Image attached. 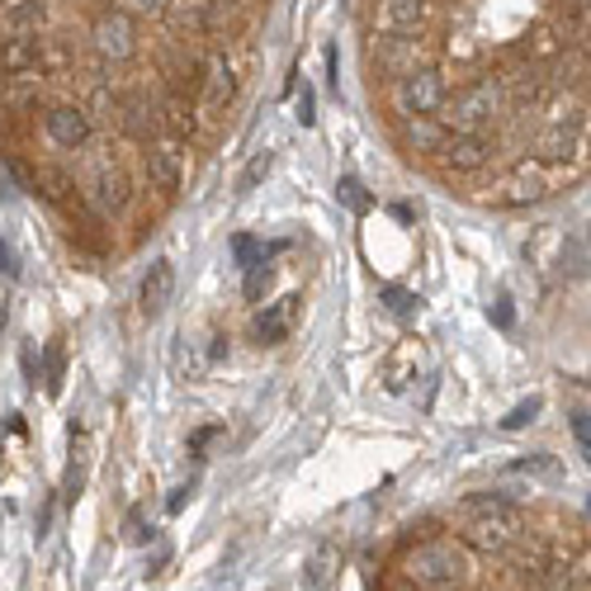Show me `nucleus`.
<instances>
[{
    "label": "nucleus",
    "mask_w": 591,
    "mask_h": 591,
    "mask_svg": "<svg viewBox=\"0 0 591 591\" xmlns=\"http://www.w3.org/2000/svg\"><path fill=\"white\" fill-rule=\"evenodd\" d=\"M516 530H521V511H516L511 497L501 492H478L463 501V544L469 549H482V553H501Z\"/></svg>",
    "instance_id": "nucleus-1"
},
{
    "label": "nucleus",
    "mask_w": 591,
    "mask_h": 591,
    "mask_svg": "<svg viewBox=\"0 0 591 591\" xmlns=\"http://www.w3.org/2000/svg\"><path fill=\"white\" fill-rule=\"evenodd\" d=\"M407 578L417 582V587H459L463 578H469V553L455 549V544H445V540H431V544H417L407 553Z\"/></svg>",
    "instance_id": "nucleus-2"
},
{
    "label": "nucleus",
    "mask_w": 591,
    "mask_h": 591,
    "mask_svg": "<svg viewBox=\"0 0 591 591\" xmlns=\"http://www.w3.org/2000/svg\"><path fill=\"white\" fill-rule=\"evenodd\" d=\"M497 114H501V85L497 81H478V85H469V91H459V95H445L436 119L450 133H482Z\"/></svg>",
    "instance_id": "nucleus-3"
},
{
    "label": "nucleus",
    "mask_w": 591,
    "mask_h": 591,
    "mask_svg": "<svg viewBox=\"0 0 591 591\" xmlns=\"http://www.w3.org/2000/svg\"><path fill=\"white\" fill-rule=\"evenodd\" d=\"M393 104H398L403 119H421V114H440L445 104V81L436 67H411L403 71L398 81H393Z\"/></svg>",
    "instance_id": "nucleus-4"
},
{
    "label": "nucleus",
    "mask_w": 591,
    "mask_h": 591,
    "mask_svg": "<svg viewBox=\"0 0 591 591\" xmlns=\"http://www.w3.org/2000/svg\"><path fill=\"white\" fill-rule=\"evenodd\" d=\"M421 52H426L421 33H374L369 62H374V71H379V77H393V81H398L403 71L421 67Z\"/></svg>",
    "instance_id": "nucleus-5"
},
{
    "label": "nucleus",
    "mask_w": 591,
    "mask_h": 591,
    "mask_svg": "<svg viewBox=\"0 0 591 591\" xmlns=\"http://www.w3.org/2000/svg\"><path fill=\"white\" fill-rule=\"evenodd\" d=\"M91 48L100 52L104 62H129L133 52H137V29H133V20H129L123 10L95 14V24H91Z\"/></svg>",
    "instance_id": "nucleus-6"
},
{
    "label": "nucleus",
    "mask_w": 591,
    "mask_h": 591,
    "mask_svg": "<svg viewBox=\"0 0 591 591\" xmlns=\"http://www.w3.org/2000/svg\"><path fill=\"white\" fill-rule=\"evenodd\" d=\"M43 133H48V142L77 152V147L91 142V114H85L81 104H71V100H58V104H48V110H43Z\"/></svg>",
    "instance_id": "nucleus-7"
},
{
    "label": "nucleus",
    "mask_w": 591,
    "mask_h": 591,
    "mask_svg": "<svg viewBox=\"0 0 591 591\" xmlns=\"http://www.w3.org/2000/svg\"><path fill=\"white\" fill-rule=\"evenodd\" d=\"M431 0H374L369 29L374 33H421Z\"/></svg>",
    "instance_id": "nucleus-8"
},
{
    "label": "nucleus",
    "mask_w": 591,
    "mask_h": 591,
    "mask_svg": "<svg viewBox=\"0 0 591 591\" xmlns=\"http://www.w3.org/2000/svg\"><path fill=\"white\" fill-rule=\"evenodd\" d=\"M48 24V0H6L0 6V43L6 39H29Z\"/></svg>",
    "instance_id": "nucleus-9"
},
{
    "label": "nucleus",
    "mask_w": 591,
    "mask_h": 591,
    "mask_svg": "<svg viewBox=\"0 0 591 591\" xmlns=\"http://www.w3.org/2000/svg\"><path fill=\"white\" fill-rule=\"evenodd\" d=\"M436 156H440L450 171H478L482 161L492 156V142L482 137V133H450V137H445V147H440Z\"/></svg>",
    "instance_id": "nucleus-10"
},
{
    "label": "nucleus",
    "mask_w": 591,
    "mask_h": 591,
    "mask_svg": "<svg viewBox=\"0 0 591 591\" xmlns=\"http://www.w3.org/2000/svg\"><path fill=\"white\" fill-rule=\"evenodd\" d=\"M232 95H237V67H232L227 52H213V58H208V77H204V110L208 114L227 110Z\"/></svg>",
    "instance_id": "nucleus-11"
},
{
    "label": "nucleus",
    "mask_w": 591,
    "mask_h": 591,
    "mask_svg": "<svg viewBox=\"0 0 591 591\" xmlns=\"http://www.w3.org/2000/svg\"><path fill=\"white\" fill-rule=\"evenodd\" d=\"M85 200H91V208L100 213V218H114V213L129 208V181H123L119 171H95L91 175V190H85Z\"/></svg>",
    "instance_id": "nucleus-12"
},
{
    "label": "nucleus",
    "mask_w": 591,
    "mask_h": 591,
    "mask_svg": "<svg viewBox=\"0 0 591 591\" xmlns=\"http://www.w3.org/2000/svg\"><path fill=\"white\" fill-rule=\"evenodd\" d=\"M175 294V265L171 261H152V271L142 275V289H137V303L147 317H161L166 313V303Z\"/></svg>",
    "instance_id": "nucleus-13"
},
{
    "label": "nucleus",
    "mask_w": 591,
    "mask_h": 591,
    "mask_svg": "<svg viewBox=\"0 0 591 591\" xmlns=\"http://www.w3.org/2000/svg\"><path fill=\"white\" fill-rule=\"evenodd\" d=\"M119 129L129 133L133 142H152V133L161 129V110L152 100H142V95H129L119 104Z\"/></svg>",
    "instance_id": "nucleus-14"
},
{
    "label": "nucleus",
    "mask_w": 591,
    "mask_h": 591,
    "mask_svg": "<svg viewBox=\"0 0 591 591\" xmlns=\"http://www.w3.org/2000/svg\"><path fill=\"white\" fill-rule=\"evenodd\" d=\"M147 175H152L156 190L175 194V190L185 185V152L181 147H152L147 152Z\"/></svg>",
    "instance_id": "nucleus-15"
},
{
    "label": "nucleus",
    "mask_w": 591,
    "mask_h": 591,
    "mask_svg": "<svg viewBox=\"0 0 591 591\" xmlns=\"http://www.w3.org/2000/svg\"><path fill=\"white\" fill-rule=\"evenodd\" d=\"M298 303L303 298H284V303H271L261 317H256V342L261 346H279L284 336H289L294 327V317H298Z\"/></svg>",
    "instance_id": "nucleus-16"
},
{
    "label": "nucleus",
    "mask_w": 591,
    "mask_h": 591,
    "mask_svg": "<svg viewBox=\"0 0 591 591\" xmlns=\"http://www.w3.org/2000/svg\"><path fill=\"white\" fill-rule=\"evenodd\" d=\"M403 137H407L411 152H440L450 129H445L436 114H421V119H403Z\"/></svg>",
    "instance_id": "nucleus-17"
},
{
    "label": "nucleus",
    "mask_w": 591,
    "mask_h": 591,
    "mask_svg": "<svg viewBox=\"0 0 591 591\" xmlns=\"http://www.w3.org/2000/svg\"><path fill=\"white\" fill-rule=\"evenodd\" d=\"M507 190H511V194H501L507 204H534V200H544V194H549V181H544L540 161H534V166H530V161H526V166H516V175L507 181Z\"/></svg>",
    "instance_id": "nucleus-18"
},
{
    "label": "nucleus",
    "mask_w": 591,
    "mask_h": 591,
    "mask_svg": "<svg viewBox=\"0 0 591 591\" xmlns=\"http://www.w3.org/2000/svg\"><path fill=\"white\" fill-rule=\"evenodd\" d=\"M0 67H6L10 77H29V71H39V33L0 43Z\"/></svg>",
    "instance_id": "nucleus-19"
},
{
    "label": "nucleus",
    "mask_w": 591,
    "mask_h": 591,
    "mask_svg": "<svg viewBox=\"0 0 591 591\" xmlns=\"http://www.w3.org/2000/svg\"><path fill=\"white\" fill-rule=\"evenodd\" d=\"M572 147H578V137H572L568 123H553V129L540 133V142H534V152H540V161H563Z\"/></svg>",
    "instance_id": "nucleus-20"
},
{
    "label": "nucleus",
    "mask_w": 591,
    "mask_h": 591,
    "mask_svg": "<svg viewBox=\"0 0 591 591\" xmlns=\"http://www.w3.org/2000/svg\"><path fill=\"white\" fill-rule=\"evenodd\" d=\"M71 190V175L58 166H33V194H43L48 204H62Z\"/></svg>",
    "instance_id": "nucleus-21"
},
{
    "label": "nucleus",
    "mask_w": 591,
    "mask_h": 591,
    "mask_svg": "<svg viewBox=\"0 0 591 591\" xmlns=\"http://www.w3.org/2000/svg\"><path fill=\"white\" fill-rule=\"evenodd\" d=\"M336 200H342L350 213H369V194H365V185L355 181V175H346V181L336 185Z\"/></svg>",
    "instance_id": "nucleus-22"
},
{
    "label": "nucleus",
    "mask_w": 591,
    "mask_h": 591,
    "mask_svg": "<svg viewBox=\"0 0 591 591\" xmlns=\"http://www.w3.org/2000/svg\"><path fill=\"white\" fill-rule=\"evenodd\" d=\"M540 398H530V403H516L511 411H507V417H501V431H521V426H530L534 417H540Z\"/></svg>",
    "instance_id": "nucleus-23"
},
{
    "label": "nucleus",
    "mask_w": 591,
    "mask_h": 591,
    "mask_svg": "<svg viewBox=\"0 0 591 591\" xmlns=\"http://www.w3.org/2000/svg\"><path fill=\"white\" fill-rule=\"evenodd\" d=\"M271 166H275V156H271V152H256V156H251V166L242 171L237 190H256V185L265 181V175H271Z\"/></svg>",
    "instance_id": "nucleus-24"
},
{
    "label": "nucleus",
    "mask_w": 591,
    "mask_h": 591,
    "mask_svg": "<svg viewBox=\"0 0 591 591\" xmlns=\"http://www.w3.org/2000/svg\"><path fill=\"white\" fill-rule=\"evenodd\" d=\"M384 303H388V313L393 317H411L421 308V298L417 294H407V289H384Z\"/></svg>",
    "instance_id": "nucleus-25"
},
{
    "label": "nucleus",
    "mask_w": 591,
    "mask_h": 591,
    "mask_svg": "<svg viewBox=\"0 0 591 591\" xmlns=\"http://www.w3.org/2000/svg\"><path fill=\"white\" fill-rule=\"evenodd\" d=\"M265 289H271V271H265V261H256V265L246 271V298H251V303H261Z\"/></svg>",
    "instance_id": "nucleus-26"
},
{
    "label": "nucleus",
    "mask_w": 591,
    "mask_h": 591,
    "mask_svg": "<svg viewBox=\"0 0 591 591\" xmlns=\"http://www.w3.org/2000/svg\"><path fill=\"white\" fill-rule=\"evenodd\" d=\"M332 582V549H317L308 563V587H327Z\"/></svg>",
    "instance_id": "nucleus-27"
},
{
    "label": "nucleus",
    "mask_w": 591,
    "mask_h": 591,
    "mask_svg": "<svg viewBox=\"0 0 591 591\" xmlns=\"http://www.w3.org/2000/svg\"><path fill=\"white\" fill-rule=\"evenodd\" d=\"M572 436H578L582 455H587V463H591V417H587V411H572Z\"/></svg>",
    "instance_id": "nucleus-28"
},
{
    "label": "nucleus",
    "mask_w": 591,
    "mask_h": 591,
    "mask_svg": "<svg viewBox=\"0 0 591 591\" xmlns=\"http://www.w3.org/2000/svg\"><path fill=\"white\" fill-rule=\"evenodd\" d=\"M298 123H303V129H313V123H317V100H313L308 85H303V95H298Z\"/></svg>",
    "instance_id": "nucleus-29"
},
{
    "label": "nucleus",
    "mask_w": 591,
    "mask_h": 591,
    "mask_svg": "<svg viewBox=\"0 0 591 591\" xmlns=\"http://www.w3.org/2000/svg\"><path fill=\"white\" fill-rule=\"evenodd\" d=\"M232 251H237V261L246 265V271H251V265H256V261H265L261 251H256V242H251V237H237V242H232Z\"/></svg>",
    "instance_id": "nucleus-30"
},
{
    "label": "nucleus",
    "mask_w": 591,
    "mask_h": 591,
    "mask_svg": "<svg viewBox=\"0 0 591 591\" xmlns=\"http://www.w3.org/2000/svg\"><path fill=\"white\" fill-rule=\"evenodd\" d=\"M48 388H52V393L62 388V346L48 350Z\"/></svg>",
    "instance_id": "nucleus-31"
},
{
    "label": "nucleus",
    "mask_w": 591,
    "mask_h": 591,
    "mask_svg": "<svg viewBox=\"0 0 591 591\" xmlns=\"http://www.w3.org/2000/svg\"><path fill=\"white\" fill-rule=\"evenodd\" d=\"M0 275H6V279L20 275V265H14V251H10L6 242H0Z\"/></svg>",
    "instance_id": "nucleus-32"
},
{
    "label": "nucleus",
    "mask_w": 591,
    "mask_h": 591,
    "mask_svg": "<svg viewBox=\"0 0 591 591\" xmlns=\"http://www.w3.org/2000/svg\"><path fill=\"white\" fill-rule=\"evenodd\" d=\"M129 6H133L137 14H166L171 0H129Z\"/></svg>",
    "instance_id": "nucleus-33"
},
{
    "label": "nucleus",
    "mask_w": 591,
    "mask_h": 591,
    "mask_svg": "<svg viewBox=\"0 0 591 591\" xmlns=\"http://www.w3.org/2000/svg\"><path fill=\"white\" fill-rule=\"evenodd\" d=\"M516 313H511V298H497V327H511Z\"/></svg>",
    "instance_id": "nucleus-34"
},
{
    "label": "nucleus",
    "mask_w": 591,
    "mask_h": 591,
    "mask_svg": "<svg viewBox=\"0 0 591 591\" xmlns=\"http://www.w3.org/2000/svg\"><path fill=\"white\" fill-rule=\"evenodd\" d=\"M185 497H190V488H175L171 501H166V511H181V507H185Z\"/></svg>",
    "instance_id": "nucleus-35"
},
{
    "label": "nucleus",
    "mask_w": 591,
    "mask_h": 591,
    "mask_svg": "<svg viewBox=\"0 0 591 591\" xmlns=\"http://www.w3.org/2000/svg\"><path fill=\"white\" fill-rule=\"evenodd\" d=\"M327 81L342 85V77H336V48H327Z\"/></svg>",
    "instance_id": "nucleus-36"
},
{
    "label": "nucleus",
    "mask_w": 591,
    "mask_h": 591,
    "mask_svg": "<svg viewBox=\"0 0 591 591\" xmlns=\"http://www.w3.org/2000/svg\"><path fill=\"white\" fill-rule=\"evenodd\" d=\"M578 6H582V10H591V0H578Z\"/></svg>",
    "instance_id": "nucleus-37"
},
{
    "label": "nucleus",
    "mask_w": 591,
    "mask_h": 591,
    "mask_svg": "<svg viewBox=\"0 0 591 591\" xmlns=\"http://www.w3.org/2000/svg\"><path fill=\"white\" fill-rule=\"evenodd\" d=\"M587 511H591V497H587Z\"/></svg>",
    "instance_id": "nucleus-38"
}]
</instances>
